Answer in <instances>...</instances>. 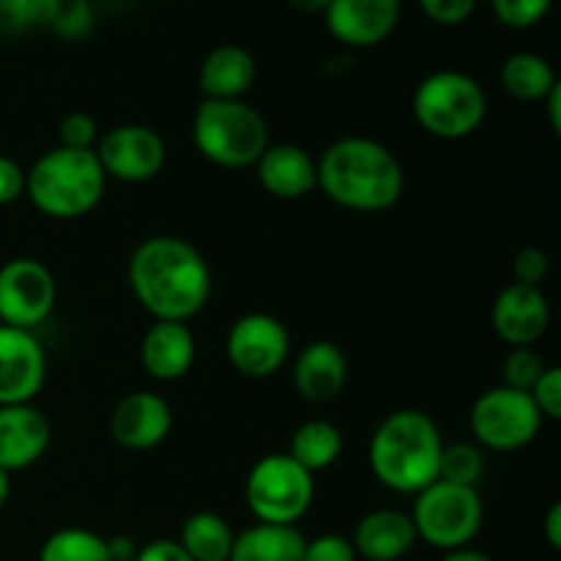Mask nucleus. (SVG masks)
I'll return each instance as SVG.
<instances>
[{
	"mask_svg": "<svg viewBox=\"0 0 561 561\" xmlns=\"http://www.w3.org/2000/svg\"><path fill=\"white\" fill-rule=\"evenodd\" d=\"M131 294L153 321L186 323L211 299L206 257L179 236H151L135 247L126 266Z\"/></svg>",
	"mask_w": 561,
	"mask_h": 561,
	"instance_id": "1",
	"label": "nucleus"
},
{
	"mask_svg": "<svg viewBox=\"0 0 561 561\" xmlns=\"http://www.w3.org/2000/svg\"><path fill=\"white\" fill-rule=\"evenodd\" d=\"M316 164L318 186L340 208L378 214L403 197V164L373 137H340Z\"/></svg>",
	"mask_w": 561,
	"mask_h": 561,
	"instance_id": "2",
	"label": "nucleus"
},
{
	"mask_svg": "<svg viewBox=\"0 0 561 561\" xmlns=\"http://www.w3.org/2000/svg\"><path fill=\"white\" fill-rule=\"evenodd\" d=\"M442 449V431L425 411L400 409L376 427L367 460L383 488L416 496L438 480Z\"/></svg>",
	"mask_w": 561,
	"mask_h": 561,
	"instance_id": "3",
	"label": "nucleus"
},
{
	"mask_svg": "<svg viewBox=\"0 0 561 561\" xmlns=\"http://www.w3.org/2000/svg\"><path fill=\"white\" fill-rule=\"evenodd\" d=\"M107 175L96 151L53 148L25 170V195L36 211L53 219H80L102 203Z\"/></svg>",
	"mask_w": 561,
	"mask_h": 561,
	"instance_id": "4",
	"label": "nucleus"
},
{
	"mask_svg": "<svg viewBox=\"0 0 561 561\" xmlns=\"http://www.w3.org/2000/svg\"><path fill=\"white\" fill-rule=\"evenodd\" d=\"M192 140L203 159L225 170L255 168L266 151V118L244 99H203L192 121Z\"/></svg>",
	"mask_w": 561,
	"mask_h": 561,
	"instance_id": "5",
	"label": "nucleus"
},
{
	"mask_svg": "<svg viewBox=\"0 0 561 561\" xmlns=\"http://www.w3.org/2000/svg\"><path fill=\"white\" fill-rule=\"evenodd\" d=\"M414 118L438 140H463L474 135L488 113V96L466 71L442 69L427 75L414 91Z\"/></svg>",
	"mask_w": 561,
	"mask_h": 561,
	"instance_id": "6",
	"label": "nucleus"
},
{
	"mask_svg": "<svg viewBox=\"0 0 561 561\" xmlns=\"http://www.w3.org/2000/svg\"><path fill=\"white\" fill-rule=\"evenodd\" d=\"M411 520H414L416 540H425L427 546L447 553L471 546L485 520V507L477 488L436 480L416 493Z\"/></svg>",
	"mask_w": 561,
	"mask_h": 561,
	"instance_id": "7",
	"label": "nucleus"
},
{
	"mask_svg": "<svg viewBox=\"0 0 561 561\" xmlns=\"http://www.w3.org/2000/svg\"><path fill=\"white\" fill-rule=\"evenodd\" d=\"M244 499L257 524L296 526L316 499V480L288 453H272L247 474Z\"/></svg>",
	"mask_w": 561,
	"mask_h": 561,
	"instance_id": "8",
	"label": "nucleus"
},
{
	"mask_svg": "<svg viewBox=\"0 0 561 561\" xmlns=\"http://www.w3.org/2000/svg\"><path fill=\"white\" fill-rule=\"evenodd\" d=\"M542 414L529 392L493 387L474 400L469 414L471 433L493 453H518L529 447L542 431Z\"/></svg>",
	"mask_w": 561,
	"mask_h": 561,
	"instance_id": "9",
	"label": "nucleus"
},
{
	"mask_svg": "<svg viewBox=\"0 0 561 561\" xmlns=\"http://www.w3.org/2000/svg\"><path fill=\"white\" fill-rule=\"evenodd\" d=\"M58 283L36 257H11L0 266V323L36 332L55 310Z\"/></svg>",
	"mask_w": 561,
	"mask_h": 561,
	"instance_id": "10",
	"label": "nucleus"
},
{
	"mask_svg": "<svg viewBox=\"0 0 561 561\" xmlns=\"http://www.w3.org/2000/svg\"><path fill=\"white\" fill-rule=\"evenodd\" d=\"M225 354L236 373L263 381L283 370L290 354V334L279 318L268 312H247L230 327Z\"/></svg>",
	"mask_w": 561,
	"mask_h": 561,
	"instance_id": "11",
	"label": "nucleus"
},
{
	"mask_svg": "<svg viewBox=\"0 0 561 561\" xmlns=\"http://www.w3.org/2000/svg\"><path fill=\"white\" fill-rule=\"evenodd\" d=\"M93 151L104 175L124 184H142V181L157 179L168 159L162 135L146 124L113 126L99 137Z\"/></svg>",
	"mask_w": 561,
	"mask_h": 561,
	"instance_id": "12",
	"label": "nucleus"
},
{
	"mask_svg": "<svg viewBox=\"0 0 561 561\" xmlns=\"http://www.w3.org/2000/svg\"><path fill=\"white\" fill-rule=\"evenodd\" d=\"M47 381V354L27 329L0 323V405L33 403Z\"/></svg>",
	"mask_w": 561,
	"mask_h": 561,
	"instance_id": "13",
	"label": "nucleus"
},
{
	"mask_svg": "<svg viewBox=\"0 0 561 561\" xmlns=\"http://www.w3.org/2000/svg\"><path fill=\"white\" fill-rule=\"evenodd\" d=\"M493 332L513 348H531L551 327V305L535 285L513 283L496 296L491 310Z\"/></svg>",
	"mask_w": 561,
	"mask_h": 561,
	"instance_id": "14",
	"label": "nucleus"
},
{
	"mask_svg": "<svg viewBox=\"0 0 561 561\" xmlns=\"http://www.w3.org/2000/svg\"><path fill=\"white\" fill-rule=\"evenodd\" d=\"M323 20L329 33L345 47H376L398 27L400 0H332Z\"/></svg>",
	"mask_w": 561,
	"mask_h": 561,
	"instance_id": "15",
	"label": "nucleus"
},
{
	"mask_svg": "<svg viewBox=\"0 0 561 561\" xmlns=\"http://www.w3.org/2000/svg\"><path fill=\"white\" fill-rule=\"evenodd\" d=\"M173 427V409L157 392H129L115 403L110 433L115 444L135 453L159 447Z\"/></svg>",
	"mask_w": 561,
	"mask_h": 561,
	"instance_id": "16",
	"label": "nucleus"
},
{
	"mask_svg": "<svg viewBox=\"0 0 561 561\" xmlns=\"http://www.w3.org/2000/svg\"><path fill=\"white\" fill-rule=\"evenodd\" d=\"M49 438L53 427L36 405H0V469H31L44 458Z\"/></svg>",
	"mask_w": 561,
	"mask_h": 561,
	"instance_id": "17",
	"label": "nucleus"
},
{
	"mask_svg": "<svg viewBox=\"0 0 561 561\" xmlns=\"http://www.w3.org/2000/svg\"><path fill=\"white\" fill-rule=\"evenodd\" d=\"M257 181L277 201H299L318 186V164L294 142L268 146L255 162Z\"/></svg>",
	"mask_w": 561,
	"mask_h": 561,
	"instance_id": "18",
	"label": "nucleus"
},
{
	"mask_svg": "<svg viewBox=\"0 0 561 561\" xmlns=\"http://www.w3.org/2000/svg\"><path fill=\"white\" fill-rule=\"evenodd\" d=\"M197 343L186 323L153 321V327L142 334L140 362L142 370L157 381H179L195 365Z\"/></svg>",
	"mask_w": 561,
	"mask_h": 561,
	"instance_id": "19",
	"label": "nucleus"
},
{
	"mask_svg": "<svg viewBox=\"0 0 561 561\" xmlns=\"http://www.w3.org/2000/svg\"><path fill=\"white\" fill-rule=\"evenodd\" d=\"M348 381V359L332 340H312L294 365V387L307 403H332Z\"/></svg>",
	"mask_w": 561,
	"mask_h": 561,
	"instance_id": "20",
	"label": "nucleus"
},
{
	"mask_svg": "<svg viewBox=\"0 0 561 561\" xmlns=\"http://www.w3.org/2000/svg\"><path fill=\"white\" fill-rule=\"evenodd\" d=\"M351 546L359 559L400 561L416 546L414 520L400 510H373L356 524Z\"/></svg>",
	"mask_w": 561,
	"mask_h": 561,
	"instance_id": "21",
	"label": "nucleus"
},
{
	"mask_svg": "<svg viewBox=\"0 0 561 561\" xmlns=\"http://www.w3.org/2000/svg\"><path fill=\"white\" fill-rule=\"evenodd\" d=\"M257 75L255 58L239 44H219L201 64V91L206 99H241Z\"/></svg>",
	"mask_w": 561,
	"mask_h": 561,
	"instance_id": "22",
	"label": "nucleus"
},
{
	"mask_svg": "<svg viewBox=\"0 0 561 561\" xmlns=\"http://www.w3.org/2000/svg\"><path fill=\"white\" fill-rule=\"evenodd\" d=\"M305 542L296 526L255 524L236 535L228 561H301Z\"/></svg>",
	"mask_w": 561,
	"mask_h": 561,
	"instance_id": "23",
	"label": "nucleus"
},
{
	"mask_svg": "<svg viewBox=\"0 0 561 561\" xmlns=\"http://www.w3.org/2000/svg\"><path fill=\"white\" fill-rule=\"evenodd\" d=\"M233 540L236 535L228 520L208 510L190 515L179 535L181 548L190 553L192 561H228Z\"/></svg>",
	"mask_w": 561,
	"mask_h": 561,
	"instance_id": "24",
	"label": "nucleus"
},
{
	"mask_svg": "<svg viewBox=\"0 0 561 561\" xmlns=\"http://www.w3.org/2000/svg\"><path fill=\"white\" fill-rule=\"evenodd\" d=\"M288 455L310 474L327 471L343 455V433L332 422L310 420L296 427V433L290 436Z\"/></svg>",
	"mask_w": 561,
	"mask_h": 561,
	"instance_id": "25",
	"label": "nucleus"
},
{
	"mask_svg": "<svg viewBox=\"0 0 561 561\" xmlns=\"http://www.w3.org/2000/svg\"><path fill=\"white\" fill-rule=\"evenodd\" d=\"M502 85L518 102H542L559 85V77L542 55L515 53L502 64Z\"/></svg>",
	"mask_w": 561,
	"mask_h": 561,
	"instance_id": "26",
	"label": "nucleus"
},
{
	"mask_svg": "<svg viewBox=\"0 0 561 561\" xmlns=\"http://www.w3.org/2000/svg\"><path fill=\"white\" fill-rule=\"evenodd\" d=\"M38 561H113L107 551V540L91 529L66 526L53 531L44 540Z\"/></svg>",
	"mask_w": 561,
	"mask_h": 561,
	"instance_id": "27",
	"label": "nucleus"
},
{
	"mask_svg": "<svg viewBox=\"0 0 561 561\" xmlns=\"http://www.w3.org/2000/svg\"><path fill=\"white\" fill-rule=\"evenodd\" d=\"M485 474V458L474 444H444L442 463H438V480L453 482V485L477 488V482Z\"/></svg>",
	"mask_w": 561,
	"mask_h": 561,
	"instance_id": "28",
	"label": "nucleus"
},
{
	"mask_svg": "<svg viewBox=\"0 0 561 561\" xmlns=\"http://www.w3.org/2000/svg\"><path fill=\"white\" fill-rule=\"evenodd\" d=\"M93 25V9L88 0H49L44 27L64 38H82Z\"/></svg>",
	"mask_w": 561,
	"mask_h": 561,
	"instance_id": "29",
	"label": "nucleus"
},
{
	"mask_svg": "<svg viewBox=\"0 0 561 561\" xmlns=\"http://www.w3.org/2000/svg\"><path fill=\"white\" fill-rule=\"evenodd\" d=\"M49 0H0V33H25L44 27Z\"/></svg>",
	"mask_w": 561,
	"mask_h": 561,
	"instance_id": "30",
	"label": "nucleus"
},
{
	"mask_svg": "<svg viewBox=\"0 0 561 561\" xmlns=\"http://www.w3.org/2000/svg\"><path fill=\"white\" fill-rule=\"evenodd\" d=\"M546 370V362L535 348H513L504 359V387L518 389V392H531L537 378Z\"/></svg>",
	"mask_w": 561,
	"mask_h": 561,
	"instance_id": "31",
	"label": "nucleus"
},
{
	"mask_svg": "<svg viewBox=\"0 0 561 561\" xmlns=\"http://www.w3.org/2000/svg\"><path fill=\"white\" fill-rule=\"evenodd\" d=\"M491 3L493 14H496V20L502 25L524 31V27H531L546 20L553 0H491Z\"/></svg>",
	"mask_w": 561,
	"mask_h": 561,
	"instance_id": "32",
	"label": "nucleus"
},
{
	"mask_svg": "<svg viewBox=\"0 0 561 561\" xmlns=\"http://www.w3.org/2000/svg\"><path fill=\"white\" fill-rule=\"evenodd\" d=\"M60 146L75 151H93L99 142V126L88 113H69L58 126Z\"/></svg>",
	"mask_w": 561,
	"mask_h": 561,
	"instance_id": "33",
	"label": "nucleus"
},
{
	"mask_svg": "<svg viewBox=\"0 0 561 561\" xmlns=\"http://www.w3.org/2000/svg\"><path fill=\"white\" fill-rule=\"evenodd\" d=\"M531 400L540 409L542 420H561V367H546L537 383L531 387Z\"/></svg>",
	"mask_w": 561,
	"mask_h": 561,
	"instance_id": "34",
	"label": "nucleus"
},
{
	"mask_svg": "<svg viewBox=\"0 0 561 561\" xmlns=\"http://www.w3.org/2000/svg\"><path fill=\"white\" fill-rule=\"evenodd\" d=\"M548 268H551V261H548V255L540 250V247H524V250L515 252L513 257L515 283L540 288L542 279L548 277Z\"/></svg>",
	"mask_w": 561,
	"mask_h": 561,
	"instance_id": "35",
	"label": "nucleus"
},
{
	"mask_svg": "<svg viewBox=\"0 0 561 561\" xmlns=\"http://www.w3.org/2000/svg\"><path fill=\"white\" fill-rule=\"evenodd\" d=\"M354 546L343 535H321L316 540L305 542L301 561H356Z\"/></svg>",
	"mask_w": 561,
	"mask_h": 561,
	"instance_id": "36",
	"label": "nucleus"
},
{
	"mask_svg": "<svg viewBox=\"0 0 561 561\" xmlns=\"http://www.w3.org/2000/svg\"><path fill=\"white\" fill-rule=\"evenodd\" d=\"M420 9L438 25H460L477 9V0H420Z\"/></svg>",
	"mask_w": 561,
	"mask_h": 561,
	"instance_id": "37",
	"label": "nucleus"
},
{
	"mask_svg": "<svg viewBox=\"0 0 561 561\" xmlns=\"http://www.w3.org/2000/svg\"><path fill=\"white\" fill-rule=\"evenodd\" d=\"M25 195V170L20 162L0 153V206H11Z\"/></svg>",
	"mask_w": 561,
	"mask_h": 561,
	"instance_id": "38",
	"label": "nucleus"
},
{
	"mask_svg": "<svg viewBox=\"0 0 561 561\" xmlns=\"http://www.w3.org/2000/svg\"><path fill=\"white\" fill-rule=\"evenodd\" d=\"M135 561H192L179 540H153L137 551Z\"/></svg>",
	"mask_w": 561,
	"mask_h": 561,
	"instance_id": "39",
	"label": "nucleus"
},
{
	"mask_svg": "<svg viewBox=\"0 0 561 561\" xmlns=\"http://www.w3.org/2000/svg\"><path fill=\"white\" fill-rule=\"evenodd\" d=\"M107 551L113 561H135L140 548H137V542L131 537H110Z\"/></svg>",
	"mask_w": 561,
	"mask_h": 561,
	"instance_id": "40",
	"label": "nucleus"
},
{
	"mask_svg": "<svg viewBox=\"0 0 561 561\" xmlns=\"http://www.w3.org/2000/svg\"><path fill=\"white\" fill-rule=\"evenodd\" d=\"M546 540L553 551H559L561 548V504L559 502H553L546 515Z\"/></svg>",
	"mask_w": 561,
	"mask_h": 561,
	"instance_id": "41",
	"label": "nucleus"
},
{
	"mask_svg": "<svg viewBox=\"0 0 561 561\" xmlns=\"http://www.w3.org/2000/svg\"><path fill=\"white\" fill-rule=\"evenodd\" d=\"M542 102H546V110H548V124H551V129L559 135L561 131V82L553 88L551 93H548L546 99H542Z\"/></svg>",
	"mask_w": 561,
	"mask_h": 561,
	"instance_id": "42",
	"label": "nucleus"
},
{
	"mask_svg": "<svg viewBox=\"0 0 561 561\" xmlns=\"http://www.w3.org/2000/svg\"><path fill=\"white\" fill-rule=\"evenodd\" d=\"M442 561H496V559L488 557L485 551H477V548L466 546V548H455V551H447L442 557Z\"/></svg>",
	"mask_w": 561,
	"mask_h": 561,
	"instance_id": "43",
	"label": "nucleus"
},
{
	"mask_svg": "<svg viewBox=\"0 0 561 561\" xmlns=\"http://www.w3.org/2000/svg\"><path fill=\"white\" fill-rule=\"evenodd\" d=\"M329 3H332V0H288L290 9L301 11V14H323Z\"/></svg>",
	"mask_w": 561,
	"mask_h": 561,
	"instance_id": "44",
	"label": "nucleus"
},
{
	"mask_svg": "<svg viewBox=\"0 0 561 561\" xmlns=\"http://www.w3.org/2000/svg\"><path fill=\"white\" fill-rule=\"evenodd\" d=\"M9 496H11V474H9V471L0 469V510L5 507Z\"/></svg>",
	"mask_w": 561,
	"mask_h": 561,
	"instance_id": "45",
	"label": "nucleus"
}]
</instances>
